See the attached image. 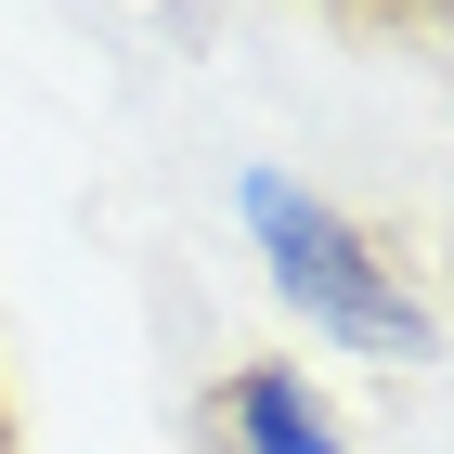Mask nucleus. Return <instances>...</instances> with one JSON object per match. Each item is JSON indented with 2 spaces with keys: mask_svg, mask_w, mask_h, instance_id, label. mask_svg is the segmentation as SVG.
I'll return each mask as SVG.
<instances>
[{
  "mask_svg": "<svg viewBox=\"0 0 454 454\" xmlns=\"http://www.w3.org/2000/svg\"><path fill=\"white\" fill-rule=\"evenodd\" d=\"M234 208H247V234H260V260H273V286L299 299V325H325V338H350V350H377V364H416V350L442 338L428 299L403 286V260H389L350 208H325L312 182L247 169Z\"/></svg>",
  "mask_w": 454,
  "mask_h": 454,
  "instance_id": "1",
  "label": "nucleus"
},
{
  "mask_svg": "<svg viewBox=\"0 0 454 454\" xmlns=\"http://www.w3.org/2000/svg\"><path fill=\"white\" fill-rule=\"evenodd\" d=\"M208 442L221 454H350V428L299 364H234L208 389Z\"/></svg>",
  "mask_w": 454,
  "mask_h": 454,
  "instance_id": "2",
  "label": "nucleus"
},
{
  "mask_svg": "<svg viewBox=\"0 0 454 454\" xmlns=\"http://www.w3.org/2000/svg\"><path fill=\"white\" fill-rule=\"evenodd\" d=\"M350 13H389V27H454V0H350Z\"/></svg>",
  "mask_w": 454,
  "mask_h": 454,
  "instance_id": "3",
  "label": "nucleus"
},
{
  "mask_svg": "<svg viewBox=\"0 0 454 454\" xmlns=\"http://www.w3.org/2000/svg\"><path fill=\"white\" fill-rule=\"evenodd\" d=\"M0 454H13V403H0Z\"/></svg>",
  "mask_w": 454,
  "mask_h": 454,
  "instance_id": "4",
  "label": "nucleus"
}]
</instances>
